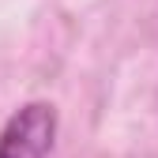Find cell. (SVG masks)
Here are the masks:
<instances>
[{
  "label": "cell",
  "mask_w": 158,
  "mask_h": 158,
  "mask_svg": "<svg viewBox=\"0 0 158 158\" xmlns=\"http://www.w3.org/2000/svg\"><path fill=\"white\" fill-rule=\"evenodd\" d=\"M56 139V109L49 102H27L8 117L0 132V158H45Z\"/></svg>",
  "instance_id": "1"
}]
</instances>
